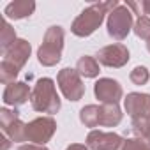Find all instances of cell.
Here are the masks:
<instances>
[{"mask_svg":"<svg viewBox=\"0 0 150 150\" xmlns=\"http://www.w3.org/2000/svg\"><path fill=\"white\" fill-rule=\"evenodd\" d=\"M120 4L117 0H110V2H96L92 6H88L87 9H83L76 20L72 21L71 25V32L78 37H88L92 35L99 27L101 23L104 21V16L110 14L111 11H115Z\"/></svg>","mask_w":150,"mask_h":150,"instance_id":"1","label":"cell"},{"mask_svg":"<svg viewBox=\"0 0 150 150\" xmlns=\"http://www.w3.org/2000/svg\"><path fill=\"white\" fill-rule=\"evenodd\" d=\"M30 51H32V46L28 41L16 39L14 44L4 51V58H2V64H0V81L6 85L13 83L18 76V72L21 71V67L27 64Z\"/></svg>","mask_w":150,"mask_h":150,"instance_id":"2","label":"cell"},{"mask_svg":"<svg viewBox=\"0 0 150 150\" xmlns=\"http://www.w3.org/2000/svg\"><path fill=\"white\" fill-rule=\"evenodd\" d=\"M64 28L58 25H53L46 30L42 44L37 50V60L44 67H53L60 62L62 58V50H64Z\"/></svg>","mask_w":150,"mask_h":150,"instance_id":"3","label":"cell"},{"mask_svg":"<svg viewBox=\"0 0 150 150\" xmlns=\"http://www.w3.org/2000/svg\"><path fill=\"white\" fill-rule=\"evenodd\" d=\"M30 103L35 111L50 113V115L57 113L62 104H60V97L55 88V81L51 78H41L35 83V87L32 88Z\"/></svg>","mask_w":150,"mask_h":150,"instance_id":"4","label":"cell"},{"mask_svg":"<svg viewBox=\"0 0 150 150\" xmlns=\"http://www.w3.org/2000/svg\"><path fill=\"white\" fill-rule=\"evenodd\" d=\"M57 83H58V88L64 94V97L69 101L76 103L85 96V85L81 81V74L76 69L64 67L57 76Z\"/></svg>","mask_w":150,"mask_h":150,"instance_id":"5","label":"cell"},{"mask_svg":"<svg viewBox=\"0 0 150 150\" xmlns=\"http://www.w3.org/2000/svg\"><path fill=\"white\" fill-rule=\"evenodd\" d=\"M108 35L115 41H124L132 28V13L127 6L120 4L108 14Z\"/></svg>","mask_w":150,"mask_h":150,"instance_id":"6","label":"cell"},{"mask_svg":"<svg viewBox=\"0 0 150 150\" xmlns=\"http://www.w3.org/2000/svg\"><path fill=\"white\" fill-rule=\"evenodd\" d=\"M0 127L11 141L14 143L27 141V124L20 120L16 110H7V108L0 110Z\"/></svg>","mask_w":150,"mask_h":150,"instance_id":"7","label":"cell"},{"mask_svg":"<svg viewBox=\"0 0 150 150\" xmlns=\"http://www.w3.org/2000/svg\"><path fill=\"white\" fill-rule=\"evenodd\" d=\"M57 131V122L51 117H39L27 124V139L34 145L48 143Z\"/></svg>","mask_w":150,"mask_h":150,"instance_id":"8","label":"cell"},{"mask_svg":"<svg viewBox=\"0 0 150 150\" xmlns=\"http://www.w3.org/2000/svg\"><path fill=\"white\" fill-rule=\"evenodd\" d=\"M129 50L127 46L117 42V44H110V46H104L97 51L96 55V60L101 64V65H106V67H124L127 62H129Z\"/></svg>","mask_w":150,"mask_h":150,"instance_id":"9","label":"cell"},{"mask_svg":"<svg viewBox=\"0 0 150 150\" xmlns=\"http://www.w3.org/2000/svg\"><path fill=\"white\" fill-rule=\"evenodd\" d=\"M125 139H122L115 132H104V131H90L87 136V146L90 150H122Z\"/></svg>","mask_w":150,"mask_h":150,"instance_id":"10","label":"cell"},{"mask_svg":"<svg viewBox=\"0 0 150 150\" xmlns=\"http://www.w3.org/2000/svg\"><path fill=\"white\" fill-rule=\"evenodd\" d=\"M94 94L103 104H118L124 96L122 85L113 78H101L94 85Z\"/></svg>","mask_w":150,"mask_h":150,"instance_id":"11","label":"cell"},{"mask_svg":"<svg viewBox=\"0 0 150 150\" xmlns=\"http://www.w3.org/2000/svg\"><path fill=\"white\" fill-rule=\"evenodd\" d=\"M124 104H125L127 115L132 120H145L150 117V94L131 92L127 94Z\"/></svg>","mask_w":150,"mask_h":150,"instance_id":"12","label":"cell"},{"mask_svg":"<svg viewBox=\"0 0 150 150\" xmlns=\"http://www.w3.org/2000/svg\"><path fill=\"white\" fill-rule=\"evenodd\" d=\"M30 96H32V92H30V88H28L27 83H23V81H13L4 90V103L7 106H14L16 108V106L25 104L30 99Z\"/></svg>","mask_w":150,"mask_h":150,"instance_id":"13","label":"cell"},{"mask_svg":"<svg viewBox=\"0 0 150 150\" xmlns=\"http://www.w3.org/2000/svg\"><path fill=\"white\" fill-rule=\"evenodd\" d=\"M34 11H35V2H32V0H14V2L7 4L4 14L9 20H23L28 18Z\"/></svg>","mask_w":150,"mask_h":150,"instance_id":"14","label":"cell"},{"mask_svg":"<svg viewBox=\"0 0 150 150\" xmlns=\"http://www.w3.org/2000/svg\"><path fill=\"white\" fill-rule=\"evenodd\" d=\"M122 122V110L118 104H103L101 106V118L99 125L103 127H115Z\"/></svg>","mask_w":150,"mask_h":150,"instance_id":"15","label":"cell"},{"mask_svg":"<svg viewBox=\"0 0 150 150\" xmlns=\"http://www.w3.org/2000/svg\"><path fill=\"white\" fill-rule=\"evenodd\" d=\"M76 71L81 74V76H85V78H96L99 74V62L94 57L83 55L76 62Z\"/></svg>","mask_w":150,"mask_h":150,"instance_id":"16","label":"cell"},{"mask_svg":"<svg viewBox=\"0 0 150 150\" xmlns=\"http://www.w3.org/2000/svg\"><path fill=\"white\" fill-rule=\"evenodd\" d=\"M99 118H101V106L88 104V106L81 108V111H80V120L85 127H97Z\"/></svg>","mask_w":150,"mask_h":150,"instance_id":"17","label":"cell"},{"mask_svg":"<svg viewBox=\"0 0 150 150\" xmlns=\"http://www.w3.org/2000/svg\"><path fill=\"white\" fill-rule=\"evenodd\" d=\"M16 41V34H14V28L9 25V21L6 20L4 25H2V35H0V46H2V51H6L7 48H11Z\"/></svg>","mask_w":150,"mask_h":150,"instance_id":"18","label":"cell"},{"mask_svg":"<svg viewBox=\"0 0 150 150\" xmlns=\"http://www.w3.org/2000/svg\"><path fill=\"white\" fill-rule=\"evenodd\" d=\"M132 30H134V34H136L139 39L148 41V39H150V18H148V16H139L138 21L134 23Z\"/></svg>","mask_w":150,"mask_h":150,"instance_id":"19","label":"cell"},{"mask_svg":"<svg viewBox=\"0 0 150 150\" xmlns=\"http://www.w3.org/2000/svg\"><path fill=\"white\" fill-rule=\"evenodd\" d=\"M132 132L136 134V138H143L146 141H150V117L145 120H132Z\"/></svg>","mask_w":150,"mask_h":150,"instance_id":"20","label":"cell"},{"mask_svg":"<svg viewBox=\"0 0 150 150\" xmlns=\"http://www.w3.org/2000/svg\"><path fill=\"white\" fill-rule=\"evenodd\" d=\"M129 78H131V81H132L134 85H145V83L148 81V78H150V74H148V69H146V67L138 65V67H134V69L131 71Z\"/></svg>","mask_w":150,"mask_h":150,"instance_id":"21","label":"cell"},{"mask_svg":"<svg viewBox=\"0 0 150 150\" xmlns=\"http://www.w3.org/2000/svg\"><path fill=\"white\" fill-rule=\"evenodd\" d=\"M122 150H150V141L143 138H131L124 141Z\"/></svg>","mask_w":150,"mask_h":150,"instance_id":"22","label":"cell"},{"mask_svg":"<svg viewBox=\"0 0 150 150\" xmlns=\"http://www.w3.org/2000/svg\"><path fill=\"white\" fill-rule=\"evenodd\" d=\"M18 150H48V148L44 145H34L32 143V145H21Z\"/></svg>","mask_w":150,"mask_h":150,"instance_id":"23","label":"cell"},{"mask_svg":"<svg viewBox=\"0 0 150 150\" xmlns=\"http://www.w3.org/2000/svg\"><path fill=\"white\" fill-rule=\"evenodd\" d=\"M141 13L143 16H150V0H143L141 2Z\"/></svg>","mask_w":150,"mask_h":150,"instance_id":"24","label":"cell"},{"mask_svg":"<svg viewBox=\"0 0 150 150\" xmlns=\"http://www.w3.org/2000/svg\"><path fill=\"white\" fill-rule=\"evenodd\" d=\"M65 150H90V148L85 146V145H80V143H72V145H69Z\"/></svg>","mask_w":150,"mask_h":150,"instance_id":"25","label":"cell"},{"mask_svg":"<svg viewBox=\"0 0 150 150\" xmlns=\"http://www.w3.org/2000/svg\"><path fill=\"white\" fill-rule=\"evenodd\" d=\"M2 141H4V143H2V146H0V150H7V148L11 146V141H9L7 138H4Z\"/></svg>","mask_w":150,"mask_h":150,"instance_id":"26","label":"cell"},{"mask_svg":"<svg viewBox=\"0 0 150 150\" xmlns=\"http://www.w3.org/2000/svg\"><path fill=\"white\" fill-rule=\"evenodd\" d=\"M146 50H148V53H150V39L146 41Z\"/></svg>","mask_w":150,"mask_h":150,"instance_id":"27","label":"cell"}]
</instances>
